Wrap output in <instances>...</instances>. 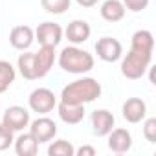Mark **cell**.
Returning <instances> with one entry per match:
<instances>
[{
  "label": "cell",
  "mask_w": 156,
  "mask_h": 156,
  "mask_svg": "<svg viewBox=\"0 0 156 156\" xmlns=\"http://www.w3.org/2000/svg\"><path fill=\"white\" fill-rule=\"evenodd\" d=\"M101 96V85L94 77H83L68 83L61 92V101L73 105H87L96 101Z\"/></svg>",
  "instance_id": "6da1fadb"
},
{
  "label": "cell",
  "mask_w": 156,
  "mask_h": 156,
  "mask_svg": "<svg viewBox=\"0 0 156 156\" xmlns=\"http://www.w3.org/2000/svg\"><path fill=\"white\" fill-rule=\"evenodd\" d=\"M59 66L68 73H87L94 68V57L87 50L72 44L62 48V51L59 53Z\"/></svg>",
  "instance_id": "7a4b0ae2"
},
{
  "label": "cell",
  "mask_w": 156,
  "mask_h": 156,
  "mask_svg": "<svg viewBox=\"0 0 156 156\" xmlns=\"http://www.w3.org/2000/svg\"><path fill=\"white\" fill-rule=\"evenodd\" d=\"M151 62H152V53H143V51H136L130 48L129 53L121 61V73L130 81L141 79L147 73V68L151 66Z\"/></svg>",
  "instance_id": "3957f363"
},
{
  "label": "cell",
  "mask_w": 156,
  "mask_h": 156,
  "mask_svg": "<svg viewBox=\"0 0 156 156\" xmlns=\"http://www.w3.org/2000/svg\"><path fill=\"white\" fill-rule=\"evenodd\" d=\"M28 103H30V108L33 112H37L41 116H46L57 107V98L50 88H35L30 94Z\"/></svg>",
  "instance_id": "277c9868"
},
{
  "label": "cell",
  "mask_w": 156,
  "mask_h": 156,
  "mask_svg": "<svg viewBox=\"0 0 156 156\" xmlns=\"http://www.w3.org/2000/svg\"><path fill=\"white\" fill-rule=\"evenodd\" d=\"M35 41L41 46H53L57 48L59 42L62 41V28L57 22H42L35 30Z\"/></svg>",
  "instance_id": "5b68a950"
},
{
  "label": "cell",
  "mask_w": 156,
  "mask_h": 156,
  "mask_svg": "<svg viewBox=\"0 0 156 156\" xmlns=\"http://www.w3.org/2000/svg\"><path fill=\"white\" fill-rule=\"evenodd\" d=\"M28 127H30V134L39 141V145L51 141V140L55 138V134H57V125H55V121L50 119V118H46V116L30 121Z\"/></svg>",
  "instance_id": "8992f818"
},
{
  "label": "cell",
  "mask_w": 156,
  "mask_h": 156,
  "mask_svg": "<svg viewBox=\"0 0 156 156\" xmlns=\"http://www.w3.org/2000/svg\"><path fill=\"white\" fill-rule=\"evenodd\" d=\"M55 48L53 46H41L37 53H33V73L35 79H42L44 75H48V72L51 70L53 62H55Z\"/></svg>",
  "instance_id": "52a82bcc"
},
{
  "label": "cell",
  "mask_w": 156,
  "mask_h": 156,
  "mask_svg": "<svg viewBox=\"0 0 156 156\" xmlns=\"http://www.w3.org/2000/svg\"><path fill=\"white\" fill-rule=\"evenodd\" d=\"M96 53L101 61L105 62H116L121 59L123 55V46L118 39H112V37H101L98 42H96Z\"/></svg>",
  "instance_id": "ba28073f"
},
{
  "label": "cell",
  "mask_w": 156,
  "mask_h": 156,
  "mask_svg": "<svg viewBox=\"0 0 156 156\" xmlns=\"http://www.w3.org/2000/svg\"><path fill=\"white\" fill-rule=\"evenodd\" d=\"M2 123L8 129H11L13 132H22L30 125V112L24 107L13 105L2 114Z\"/></svg>",
  "instance_id": "9c48e42d"
},
{
  "label": "cell",
  "mask_w": 156,
  "mask_h": 156,
  "mask_svg": "<svg viewBox=\"0 0 156 156\" xmlns=\"http://www.w3.org/2000/svg\"><path fill=\"white\" fill-rule=\"evenodd\" d=\"M90 123H92V132L96 136H107L114 129L116 119H114V114L108 112L107 108H98L92 112Z\"/></svg>",
  "instance_id": "30bf717a"
},
{
  "label": "cell",
  "mask_w": 156,
  "mask_h": 156,
  "mask_svg": "<svg viewBox=\"0 0 156 156\" xmlns=\"http://www.w3.org/2000/svg\"><path fill=\"white\" fill-rule=\"evenodd\" d=\"M33 41H35V31L30 26H26V24L15 26L9 31V44L15 50H19V51H26L33 44Z\"/></svg>",
  "instance_id": "8fae6325"
},
{
  "label": "cell",
  "mask_w": 156,
  "mask_h": 156,
  "mask_svg": "<svg viewBox=\"0 0 156 156\" xmlns=\"http://www.w3.org/2000/svg\"><path fill=\"white\" fill-rule=\"evenodd\" d=\"M121 112H123V119L125 121H129V123H140L147 116V105L140 98H129L123 103Z\"/></svg>",
  "instance_id": "7c38bea8"
},
{
  "label": "cell",
  "mask_w": 156,
  "mask_h": 156,
  "mask_svg": "<svg viewBox=\"0 0 156 156\" xmlns=\"http://www.w3.org/2000/svg\"><path fill=\"white\" fill-rule=\"evenodd\" d=\"M108 149L116 154L129 152L132 147V136L127 129H112L108 134Z\"/></svg>",
  "instance_id": "4fadbf2b"
},
{
  "label": "cell",
  "mask_w": 156,
  "mask_h": 156,
  "mask_svg": "<svg viewBox=\"0 0 156 156\" xmlns=\"http://www.w3.org/2000/svg\"><path fill=\"white\" fill-rule=\"evenodd\" d=\"M90 33H92V28L87 20H72L64 31L66 39L72 42V44H83L90 39Z\"/></svg>",
  "instance_id": "5bb4252c"
},
{
  "label": "cell",
  "mask_w": 156,
  "mask_h": 156,
  "mask_svg": "<svg viewBox=\"0 0 156 156\" xmlns=\"http://www.w3.org/2000/svg\"><path fill=\"white\" fill-rule=\"evenodd\" d=\"M57 112H59V118L68 123V125H77L81 123L83 118H85V105H73V103H64L61 101L57 105Z\"/></svg>",
  "instance_id": "9a60e30c"
},
{
  "label": "cell",
  "mask_w": 156,
  "mask_h": 156,
  "mask_svg": "<svg viewBox=\"0 0 156 156\" xmlns=\"http://www.w3.org/2000/svg\"><path fill=\"white\" fill-rule=\"evenodd\" d=\"M125 6H123V2L121 0H105V2L101 4V8H99V13H101V17H103V20H107V22H119L123 17H125Z\"/></svg>",
  "instance_id": "2e32d148"
},
{
  "label": "cell",
  "mask_w": 156,
  "mask_h": 156,
  "mask_svg": "<svg viewBox=\"0 0 156 156\" xmlns=\"http://www.w3.org/2000/svg\"><path fill=\"white\" fill-rule=\"evenodd\" d=\"M130 48L136 51L143 53H152L154 51V37L149 30H138L132 39H130Z\"/></svg>",
  "instance_id": "e0dca14e"
},
{
  "label": "cell",
  "mask_w": 156,
  "mask_h": 156,
  "mask_svg": "<svg viewBox=\"0 0 156 156\" xmlns=\"http://www.w3.org/2000/svg\"><path fill=\"white\" fill-rule=\"evenodd\" d=\"M13 143H15V152L19 156H35L39 151V141L30 132L20 134Z\"/></svg>",
  "instance_id": "ac0fdd59"
},
{
  "label": "cell",
  "mask_w": 156,
  "mask_h": 156,
  "mask_svg": "<svg viewBox=\"0 0 156 156\" xmlns=\"http://www.w3.org/2000/svg\"><path fill=\"white\" fill-rule=\"evenodd\" d=\"M17 77V70L9 61H0V94H4Z\"/></svg>",
  "instance_id": "d6986e66"
},
{
  "label": "cell",
  "mask_w": 156,
  "mask_h": 156,
  "mask_svg": "<svg viewBox=\"0 0 156 156\" xmlns=\"http://www.w3.org/2000/svg\"><path fill=\"white\" fill-rule=\"evenodd\" d=\"M17 68L20 72V75L28 81H35V73H33V53L31 51H24L19 55L17 59Z\"/></svg>",
  "instance_id": "ffe728a7"
},
{
  "label": "cell",
  "mask_w": 156,
  "mask_h": 156,
  "mask_svg": "<svg viewBox=\"0 0 156 156\" xmlns=\"http://www.w3.org/2000/svg\"><path fill=\"white\" fill-rule=\"evenodd\" d=\"M72 0H41V6L46 13L51 15H62L70 9Z\"/></svg>",
  "instance_id": "44dd1931"
},
{
  "label": "cell",
  "mask_w": 156,
  "mask_h": 156,
  "mask_svg": "<svg viewBox=\"0 0 156 156\" xmlns=\"http://www.w3.org/2000/svg\"><path fill=\"white\" fill-rule=\"evenodd\" d=\"M48 154L50 156H73L75 147L66 140H57L48 147Z\"/></svg>",
  "instance_id": "7402d4cb"
},
{
  "label": "cell",
  "mask_w": 156,
  "mask_h": 156,
  "mask_svg": "<svg viewBox=\"0 0 156 156\" xmlns=\"http://www.w3.org/2000/svg\"><path fill=\"white\" fill-rule=\"evenodd\" d=\"M15 141V136H13V130L8 129L4 123H0V151H6L13 145Z\"/></svg>",
  "instance_id": "603a6c76"
},
{
  "label": "cell",
  "mask_w": 156,
  "mask_h": 156,
  "mask_svg": "<svg viewBox=\"0 0 156 156\" xmlns=\"http://www.w3.org/2000/svg\"><path fill=\"white\" fill-rule=\"evenodd\" d=\"M143 138L149 143H156V118H149L143 123Z\"/></svg>",
  "instance_id": "cb8c5ba5"
},
{
  "label": "cell",
  "mask_w": 156,
  "mask_h": 156,
  "mask_svg": "<svg viewBox=\"0 0 156 156\" xmlns=\"http://www.w3.org/2000/svg\"><path fill=\"white\" fill-rule=\"evenodd\" d=\"M121 2H123L125 9H129V11H132V13L143 11V9H147V6H149V0H121Z\"/></svg>",
  "instance_id": "d4e9b609"
},
{
  "label": "cell",
  "mask_w": 156,
  "mask_h": 156,
  "mask_svg": "<svg viewBox=\"0 0 156 156\" xmlns=\"http://www.w3.org/2000/svg\"><path fill=\"white\" fill-rule=\"evenodd\" d=\"M75 154L77 156H96V149L92 145H83L79 149H75Z\"/></svg>",
  "instance_id": "484cf974"
},
{
  "label": "cell",
  "mask_w": 156,
  "mask_h": 156,
  "mask_svg": "<svg viewBox=\"0 0 156 156\" xmlns=\"http://www.w3.org/2000/svg\"><path fill=\"white\" fill-rule=\"evenodd\" d=\"M77 4H79L81 8H94L98 4V0H75Z\"/></svg>",
  "instance_id": "4316f807"
}]
</instances>
